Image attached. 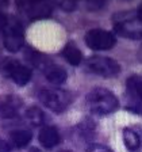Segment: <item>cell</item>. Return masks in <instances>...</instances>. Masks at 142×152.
I'll return each mask as SVG.
<instances>
[{"label": "cell", "instance_id": "obj_1", "mask_svg": "<svg viewBox=\"0 0 142 152\" xmlns=\"http://www.w3.org/2000/svg\"><path fill=\"white\" fill-rule=\"evenodd\" d=\"M114 30L118 35L129 39L142 38V20L137 11H125L114 15Z\"/></svg>", "mask_w": 142, "mask_h": 152}, {"label": "cell", "instance_id": "obj_2", "mask_svg": "<svg viewBox=\"0 0 142 152\" xmlns=\"http://www.w3.org/2000/svg\"><path fill=\"white\" fill-rule=\"evenodd\" d=\"M87 104L89 110L99 115L114 113L119 106L117 96L107 88H93L87 95Z\"/></svg>", "mask_w": 142, "mask_h": 152}, {"label": "cell", "instance_id": "obj_3", "mask_svg": "<svg viewBox=\"0 0 142 152\" xmlns=\"http://www.w3.org/2000/svg\"><path fill=\"white\" fill-rule=\"evenodd\" d=\"M39 101L54 113H62L73 101L69 91L61 88H45L39 92Z\"/></svg>", "mask_w": 142, "mask_h": 152}, {"label": "cell", "instance_id": "obj_4", "mask_svg": "<svg viewBox=\"0 0 142 152\" xmlns=\"http://www.w3.org/2000/svg\"><path fill=\"white\" fill-rule=\"evenodd\" d=\"M87 71L103 77H114L120 72V66L118 61L104 56H92L85 61Z\"/></svg>", "mask_w": 142, "mask_h": 152}, {"label": "cell", "instance_id": "obj_5", "mask_svg": "<svg viewBox=\"0 0 142 152\" xmlns=\"http://www.w3.org/2000/svg\"><path fill=\"white\" fill-rule=\"evenodd\" d=\"M87 46L92 50H108L115 46L117 38L111 31L103 28H92L84 37Z\"/></svg>", "mask_w": 142, "mask_h": 152}, {"label": "cell", "instance_id": "obj_6", "mask_svg": "<svg viewBox=\"0 0 142 152\" xmlns=\"http://www.w3.org/2000/svg\"><path fill=\"white\" fill-rule=\"evenodd\" d=\"M25 44V33H23V27L18 20L11 22L6 27L4 31V46L8 52H15L20 50Z\"/></svg>", "mask_w": 142, "mask_h": 152}, {"label": "cell", "instance_id": "obj_7", "mask_svg": "<svg viewBox=\"0 0 142 152\" xmlns=\"http://www.w3.org/2000/svg\"><path fill=\"white\" fill-rule=\"evenodd\" d=\"M18 7L31 20L47 18L53 12V6L46 1H19Z\"/></svg>", "mask_w": 142, "mask_h": 152}, {"label": "cell", "instance_id": "obj_8", "mask_svg": "<svg viewBox=\"0 0 142 152\" xmlns=\"http://www.w3.org/2000/svg\"><path fill=\"white\" fill-rule=\"evenodd\" d=\"M4 69H6L7 75L18 86L27 84L31 79V69L27 68L26 65H22L19 61L12 60V58H7L4 61Z\"/></svg>", "mask_w": 142, "mask_h": 152}, {"label": "cell", "instance_id": "obj_9", "mask_svg": "<svg viewBox=\"0 0 142 152\" xmlns=\"http://www.w3.org/2000/svg\"><path fill=\"white\" fill-rule=\"evenodd\" d=\"M23 107V101L18 95H3L0 96V117L14 118L16 117Z\"/></svg>", "mask_w": 142, "mask_h": 152}, {"label": "cell", "instance_id": "obj_10", "mask_svg": "<svg viewBox=\"0 0 142 152\" xmlns=\"http://www.w3.org/2000/svg\"><path fill=\"white\" fill-rule=\"evenodd\" d=\"M126 91L133 106H139L142 103V77L137 75L130 76L126 80Z\"/></svg>", "mask_w": 142, "mask_h": 152}, {"label": "cell", "instance_id": "obj_11", "mask_svg": "<svg viewBox=\"0 0 142 152\" xmlns=\"http://www.w3.org/2000/svg\"><path fill=\"white\" fill-rule=\"evenodd\" d=\"M43 73L46 76V79L51 83V84H62L66 80V71L58 65H54L53 61H49L46 65L43 66Z\"/></svg>", "mask_w": 142, "mask_h": 152}, {"label": "cell", "instance_id": "obj_12", "mask_svg": "<svg viewBox=\"0 0 142 152\" xmlns=\"http://www.w3.org/2000/svg\"><path fill=\"white\" fill-rule=\"evenodd\" d=\"M38 140L45 148H54L60 144V133L54 126H43L38 134Z\"/></svg>", "mask_w": 142, "mask_h": 152}, {"label": "cell", "instance_id": "obj_13", "mask_svg": "<svg viewBox=\"0 0 142 152\" xmlns=\"http://www.w3.org/2000/svg\"><path fill=\"white\" fill-rule=\"evenodd\" d=\"M123 142L130 152H137L142 147V134L139 130L133 128H125L123 129Z\"/></svg>", "mask_w": 142, "mask_h": 152}, {"label": "cell", "instance_id": "obj_14", "mask_svg": "<svg viewBox=\"0 0 142 152\" xmlns=\"http://www.w3.org/2000/svg\"><path fill=\"white\" fill-rule=\"evenodd\" d=\"M61 53H62V57L70 64V65H75V66L79 65L83 60V54H81V52H80V49L76 46L72 41L68 42V44L64 46Z\"/></svg>", "mask_w": 142, "mask_h": 152}, {"label": "cell", "instance_id": "obj_15", "mask_svg": "<svg viewBox=\"0 0 142 152\" xmlns=\"http://www.w3.org/2000/svg\"><path fill=\"white\" fill-rule=\"evenodd\" d=\"M9 139L16 148H25L33 139V133L27 129H19L9 133Z\"/></svg>", "mask_w": 142, "mask_h": 152}, {"label": "cell", "instance_id": "obj_16", "mask_svg": "<svg viewBox=\"0 0 142 152\" xmlns=\"http://www.w3.org/2000/svg\"><path fill=\"white\" fill-rule=\"evenodd\" d=\"M25 115L33 125H42V124L45 122V120H46L43 111L39 107H35V106L28 107L27 110L25 111Z\"/></svg>", "mask_w": 142, "mask_h": 152}, {"label": "cell", "instance_id": "obj_17", "mask_svg": "<svg viewBox=\"0 0 142 152\" xmlns=\"http://www.w3.org/2000/svg\"><path fill=\"white\" fill-rule=\"evenodd\" d=\"M104 6H106V1H101V0H89V1H85V7L88 8V11H99Z\"/></svg>", "mask_w": 142, "mask_h": 152}, {"label": "cell", "instance_id": "obj_18", "mask_svg": "<svg viewBox=\"0 0 142 152\" xmlns=\"http://www.w3.org/2000/svg\"><path fill=\"white\" fill-rule=\"evenodd\" d=\"M57 6H60L64 11H66V12H70V11H73V10L76 8L77 3L73 1V0H66V1H58Z\"/></svg>", "mask_w": 142, "mask_h": 152}, {"label": "cell", "instance_id": "obj_19", "mask_svg": "<svg viewBox=\"0 0 142 152\" xmlns=\"http://www.w3.org/2000/svg\"><path fill=\"white\" fill-rule=\"evenodd\" d=\"M87 152H112V149L103 145V144H91Z\"/></svg>", "mask_w": 142, "mask_h": 152}, {"label": "cell", "instance_id": "obj_20", "mask_svg": "<svg viewBox=\"0 0 142 152\" xmlns=\"http://www.w3.org/2000/svg\"><path fill=\"white\" fill-rule=\"evenodd\" d=\"M7 26H8V19H7L6 14H3L1 11H0V30L6 28Z\"/></svg>", "mask_w": 142, "mask_h": 152}, {"label": "cell", "instance_id": "obj_21", "mask_svg": "<svg viewBox=\"0 0 142 152\" xmlns=\"http://www.w3.org/2000/svg\"><path fill=\"white\" fill-rule=\"evenodd\" d=\"M9 149H11V148H9L8 144L0 139V152H9Z\"/></svg>", "mask_w": 142, "mask_h": 152}, {"label": "cell", "instance_id": "obj_22", "mask_svg": "<svg viewBox=\"0 0 142 152\" xmlns=\"http://www.w3.org/2000/svg\"><path fill=\"white\" fill-rule=\"evenodd\" d=\"M137 14H138L139 19H141V20H142V4L138 7V10H137Z\"/></svg>", "mask_w": 142, "mask_h": 152}, {"label": "cell", "instance_id": "obj_23", "mask_svg": "<svg viewBox=\"0 0 142 152\" xmlns=\"http://www.w3.org/2000/svg\"><path fill=\"white\" fill-rule=\"evenodd\" d=\"M30 152H39V149H37V148H31V149H30Z\"/></svg>", "mask_w": 142, "mask_h": 152}, {"label": "cell", "instance_id": "obj_24", "mask_svg": "<svg viewBox=\"0 0 142 152\" xmlns=\"http://www.w3.org/2000/svg\"><path fill=\"white\" fill-rule=\"evenodd\" d=\"M58 152H72V151H69V149H62V151H58Z\"/></svg>", "mask_w": 142, "mask_h": 152}, {"label": "cell", "instance_id": "obj_25", "mask_svg": "<svg viewBox=\"0 0 142 152\" xmlns=\"http://www.w3.org/2000/svg\"><path fill=\"white\" fill-rule=\"evenodd\" d=\"M141 57H142V50H141Z\"/></svg>", "mask_w": 142, "mask_h": 152}]
</instances>
